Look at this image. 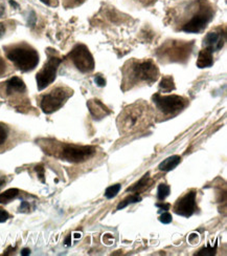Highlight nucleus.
Listing matches in <instances>:
<instances>
[{
	"label": "nucleus",
	"instance_id": "1",
	"mask_svg": "<svg viewBox=\"0 0 227 256\" xmlns=\"http://www.w3.org/2000/svg\"><path fill=\"white\" fill-rule=\"evenodd\" d=\"M155 110L146 101H137L127 108L117 118L121 136H133L143 132L153 124Z\"/></svg>",
	"mask_w": 227,
	"mask_h": 256
},
{
	"label": "nucleus",
	"instance_id": "2",
	"mask_svg": "<svg viewBox=\"0 0 227 256\" xmlns=\"http://www.w3.org/2000/svg\"><path fill=\"white\" fill-rule=\"evenodd\" d=\"M123 90L140 84H152L159 77V70L152 60H130L123 68Z\"/></svg>",
	"mask_w": 227,
	"mask_h": 256
},
{
	"label": "nucleus",
	"instance_id": "3",
	"mask_svg": "<svg viewBox=\"0 0 227 256\" xmlns=\"http://www.w3.org/2000/svg\"><path fill=\"white\" fill-rule=\"evenodd\" d=\"M3 50L6 59L16 68L23 72L34 70L39 64V52L26 42H17V44L4 46Z\"/></svg>",
	"mask_w": 227,
	"mask_h": 256
},
{
	"label": "nucleus",
	"instance_id": "4",
	"mask_svg": "<svg viewBox=\"0 0 227 256\" xmlns=\"http://www.w3.org/2000/svg\"><path fill=\"white\" fill-rule=\"evenodd\" d=\"M187 10H189L190 18L180 28L186 33H199L209 24L214 15L213 6L207 0H197L192 2L187 8Z\"/></svg>",
	"mask_w": 227,
	"mask_h": 256
},
{
	"label": "nucleus",
	"instance_id": "5",
	"mask_svg": "<svg viewBox=\"0 0 227 256\" xmlns=\"http://www.w3.org/2000/svg\"><path fill=\"white\" fill-rule=\"evenodd\" d=\"M73 94V90L64 84H57L39 98L40 108L44 114H52L60 108Z\"/></svg>",
	"mask_w": 227,
	"mask_h": 256
},
{
	"label": "nucleus",
	"instance_id": "6",
	"mask_svg": "<svg viewBox=\"0 0 227 256\" xmlns=\"http://www.w3.org/2000/svg\"><path fill=\"white\" fill-rule=\"evenodd\" d=\"M152 101L155 104L157 114L161 118L170 119L177 116L187 108L189 100L185 97L177 94H155L152 97Z\"/></svg>",
	"mask_w": 227,
	"mask_h": 256
},
{
	"label": "nucleus",
	"instance_id": "7",
	"mask_svg": "<svg viewBox=\"0 0 227 256\" xmlns=\"http://www.w3.org/2000/svg\"><path fill=\"white\" fill-rule=\"evenodd\" d=\"M26 94L27 90L25 83L17 76L9 78L3 83H0V97L7 99L13 105L18 104V102L21 104L28 101L26 99Z\"/></svg>",
	"mask_w": 227,
	"mask_h": 256
},
{
	"label": "nucleus",
	"instance_id": "8",
	"mask_svg": "<svg viewBox=\"0 0 227 256\" xmlns=\"http://www.w3.org/2000/svg\"><path fill=\"white\" fill-rule=\"evenodd\" d=\"M61 62L62 59L55 54V52H52L51 54L47 52V61L44 63V66L38 72L36 76L37 86L39 90H45L55 81Z\"/></svg>",
	"mask_w": 227,
	"mask_h": 256
},
{
	"label": "nucleus",
	"instance_id": "9",
	"mask_svg": "<svg viewBox=\"0 0 227 256\" xmlns=\"http://www.w3.org/2000/svg\"><path fill=\"white\" fill-rule=\"evenodd\" d=\"M59 158L71 163H82L92 158L95 148L75 144H61L58 150Z\"/></svg>",
	"mask_w": 227,
	"mask_h": 256
},
{
	"label": "nucleus",
	"instance_id": "10",
	"mask_svg": "<svg viewBox=\"0 0 227 256\" xmlns=\"http://www.w3.org/2000/svg\"><path fill=\"white\" fill-rule=\"evenodd\" d=\"M67 59L82 74H89L94 70V59L88 48L84 44L75 46L68 54Z\"/></svg>",
	"mask_w": 227,
	"mask_h": 256
},
{
	"label": "nucleus",
	"instance_id": "11",
	"mask_svg": "<svg viewBox=\"0 0 227 256\" xmlns=\"http://www.w3.org/2000/svg\"><path fill=\"white\" fill-rule=\"evenodd\" d=\"M21 140V134L13 126L0 122V152H4L16 146Z\"/></svg>",
	"mask_w": 227,
	"mask_h": 256
},
{
	"label": "nucleus",
	"instance_id": "12",
	"mask_svg": "<svg viewBox=\"0 0 227 256\" xmlns=\"http://www.w3.org/2000/svg\"><path fill=\"white\" fill-rule=\"evenodd\" d=\"M196 196L197 191L191 190L182 198H180L174 206V211L176 214L185 218L192 216L195 210H196Z\"/></svg>",
	"mask_w": 227,
	"mask_h": 256
},
{
	"label": "nucleus",
	"instance_id": "13",
	"mask_svg": "<svg viewBox=\"0 0 227 256\" xmlns=\"http://www.w3.org/2000/svg\"><path fill=\"white\" fill-rule=\"evenodd\" d=\"M225 44V32H222L220 28L210 32V33L205 36L203 40V46L211 50L213 52L220 50Z\"/></svg>",
	"mask_w": 227,
	"mask_h": 256
},
{
	"label": "nucleus",
	"instance_id": "14",
	"mask_svg": "<svg viewBox=\"0 0 227 256\" xmlns=\"http://www.w3.org/2000/svg\"><path fill=\"white\" fill-rule=\"evenodd\" d=\"M87 106L93 118L97 120L103 119L110 114V110L100 100H90L87 103Z\"/></svg>",
	"mask_w": 227,
	"mask_h": 256
},
{
	"label": "nucleus",
	"instance_id": "15",
	"mask_svg": "<svg viewBox=\"0 0 227 256\" xmlns=\"http://www.w3.org/2000/svg\"><path fill=\"white\" fill-rule=\"evenodd\" d=\"M214 64V57H213V52L207 48H204L198 56L197 60V66L199 68H211Z\"/></svg>",
	"mask_w": 227,
	"mask_h": 256
},
{
	"label": "nucleus",
	"instance_id": "16",
	"mask_svg": "<svg viewBox=\"0 0 227 256\" xmlns=\"http://www.w3.org/2000/svg\"><path fill=\"white\" fill-rule=\"evenodd\" d=\"M181 162V156H172L166 160L162 161L159 166L158 169L160 172H171V170L175 169Z\"/></svg>",
	"mask_w": 227,
	"mask_h": 256
},
{
	"label": "nucleus",
	"instance_id": "17",
	"mask_svg": "<svg viewBox=\"0 0 227 256\" xmlns=\"http://www.w3.org/2000/svg\"><path fill=\"white\" fill-rule=\"evenodd\" d=\"M13 66L10 62L0 54V78L8 76L9 74L13 72Z\"/></svg>",
	"mask_w": 227,
	"mask_h": 256
},
{
	"label": "nucleus",
	"instance_id": "18",
	"mask_svg": "<svg viewBox=\"0 0 227 256\" xmlns=\"http://www.w3.org/2000/svg\"><path fill=\"white\" fill-rule=\"evenodd\" d=\"M159 90L162 92H170L172 90H175L174 80H173V78L171 76L164 77L159 83Z\"/></svg>",
	"mask_w": 227,
	"mask_h": 256
},
{
	"label": "nucleus",
	"instance_id": "19",
	"mask_svg": "<svg viewBox=\"0 0 227 256\" xmlns=\"http://www.w3.org/2000/svg\"><path fill=\"white\" fill-rule=\"evenodd\" d=\"M149 180H150V174H146L142 178H140L136 184H134L132 187H129L127 189V192H138L142 189H144L147 184L149 183Z\"/></svg>",
	"mask_w": 227,
	"mask_h": 256
},
{
	"label": "nucleus",
	"instance_id": "20",
	"mask_svg": "<svg viewBox=\"0 0 227 256\" xmlns=\"http://www.w3.org/2000/svg\"><path fill=\"white\" fill-rule=\"evenodd\" d=\"M19 194V190L16 188H12V189H8L3 194H0V202H2V204H6L9 200H14L17 196Z\"/></svg>",
	"mask_w": 227,
	"mask_h": 256
},
{
	"label": "nucleus",
	"instance_id": "21",
	"mask_svg": "<svg viewBox=\"0 0 227 256\" xmlns=\"http://www.w3.org/2000/svg\"><path fill=\"white\" fill-rule=\"evenodd\" d=\"M142 200V198H140L138 194H134V196H130L127 198H125L123 202H120V205L117 206V210L124 209L125 207H127L130 204H134V202H138Z\"/></svg>",
	"mask_w": 227,
	"mask_h": 256
},
{
	"label": "nucleus",
	"instance_id": "22",
	"mask_svg": "<svg viewBox=\"0 0 227 256\" xmlns=\"http://www.w3.org/2000/svg\"><path fill=\"white\" fill-rule=\"evenodd\" d=\"M170 192H171L170 186L166 184H160L157 189V198L159 200H165L169 196Z\"/></svg>",
	"mask_w": 227,
	"mask_h": 256
},
{
	"label": "nucleus",
	"instance_id": "23",
	"mask_svg": "<svg viewBox=\"0 0 227 256\" xmlns=\"http://www.w3.org/2000/svg\"><path fill=\"white\" fill-rule=\"evenodd\" d=\"M121 188H122L121 184H115V185H112L110 187H108L106 189V191H105V196L107 198H115L117 196L118 192L121 191Z\"/></svg>",
	"mask_w": 227,
	"mask_h": 256
},
{
	"label": "nucleus",
	"instance_id": "24",
	"mask_svg": "<svg viewBox=\"0 0 227 256\" xmlns=\"http://www.w3.org/2000/svg\"><path fill=\"white\" fill-rule=\"evenodd\" d=\"M216 250H217V244H215V246H211L209 244L208 247H204L203 249H201L197 255L198 256H212L216 254Z\"/></svg>",
	"mask_w": 227,
	"mask_h": 256
},
{
	"label": "nucleus",
	"instance_id": "25",
	"mask_svg": "<svg viewBox=\"0 0 227 256\" xmlns=\"http://www.w3.org/2000/svg\"><path fill=\"white\" fill-rule=\"evenodd\" d=\"M85 0H63V4L65 8H74L81 4H83Z\"/></svg>",
	"mask_w": 227,
	"mask_h": 256
},
{
	"label": "nucleus",
	"instance_id": "26",
	"mask_svg": "<svg viewBox=\"0 0 227 256\" xmlns=\"http://www.w3.org/2000/svg\"><path fill=\"white\" fill-rule=\"evenodd\" d=\"M159 220H160L162 224H170V222H172V220H173L172 214H170L169 212L162 213V214H161L160 218H159Z\"/></svg>",
	"mask_w": 227,
	"mask_h": 256
},
{
	"label": "nucleus",
	"instance_id": "27",
	"mask_svg": "<svg viewBox=\"0 0 227 256\" xmlns=\"http://www.w3.org/2000/svg\"><path fill=\"white\" fill-rule=\"evenodd\" d=\"M8 218H9V214H8V213H7L4 209L0 208V222H6Z\"/></svg>",
	"mask_w": 227,
	"mask_h": 256
},
{
	"label": "nucleus",
	"instance_id": "28",
	"mask_svg": "<svg viewBox=\"0 0 227 256\" xmlns=\"http://www.w3.org/2000/svg\"><path fill=\"white\" fill-rule=\"evenodd\" d=\"M94 81L101 88H103V86H105V85H106V80L101 76V74H97V76H95Z\"/></svg>",
	"mask_w": 227,
	"mask_h": 256
},
{
	"label": "nucleus",
	"instance_id": "29",
	"mask_svg": "<svg viewBox=\"0 0 227 256\" xmlns=\"http://www.w3.org/2000/svg\"><path fill=\"white\" fill-rule=\"evenodd\" d=\"M6 32V24L4 22H0V39H1Z\"/></svg>",
	"mask_w": 227,
	"mask_h": 256
},
{
	"label": "nucleus",
	"instance_id": "30",
	"mask_svg": "<svg viewBox=\"0 0 227 256\" xmlns=\"http://www.w3.org/2000/svg\"><path fill=\"white\" fill-rule=\"evenodd\" d=\"M156 207H158L160 210H164V211H167L170 209V204H156Z\"/></svg>",
	"mask_w": 227,
	"mask_h": 256
},
{
	"label": "nucleus",
	"instance_id": "31",
	"mask_svg": "<svg viewBox=\"0 0 227 256\" xmlns=\"http://www.w3.org/2000/svg\"><path fill=\"white\" fill-rule=\"evenodd\" d=\"M41 2H44V4H47V6H57L56 4L52 2V0H41Z\"/></svg>",
	"mask_w": 227,
	"mask_h": 256
},
{
	"label": "nucleus",
	"instance_id": "32",
	"mask_svg": "<svg viewBox=\"0 0 227 256\" xmlns=\"http://www.w3.org/2000/svg\"><path fill=\"white\" fill-rule=\"evenodd\" d=\"M4 14V6L0 2V16H2Z\"/></svg>",
	"mask_w": 227,
	"mask_h": 256
},
{
	"label": "nucleus",
	"instance_id": "33",
	"mask_svg": "<svg viewBox=\"0 0 227 256\" xmlns=\"http://www.w3.org/2000/svg\"><path fill=\"white\" fill-rule=\"evenodd\" d=\"M30 253L29 249H23L22 252H21V255H28Z\"/></svg>",
	"mask_w": 227,
	"mask_h": 256
},
{
	"label": "nucleus",
	"instance_id": "34",
	"mask_svg": "<svg viewBox=\"0 0 227 256\" xmlns=\"http://www.w3.org/2000/svg\"><path fill=\"white\" fill-rule=\"evenodd\" d=\"M70 240H71V236H68L66 238V240H65V244H66V246H69V244H70Z\"/></svg>",
	"mask_w": 227,
	"mask_h": 256
},
{
	"label": "nucleus",
	"instance_id": "35",
	"mask_svg": "<svg viewBox=\"0 0 227 256\" xmlns=\"http://www.w3.org/2000/svg\"><path fill=\"white\" fill-rule=\"evenodd\" d=\"M3 186V180H0V188Z\"/></svg>",
	"mask_w": 227,
	"mask_h": 256
}]
</instances>
